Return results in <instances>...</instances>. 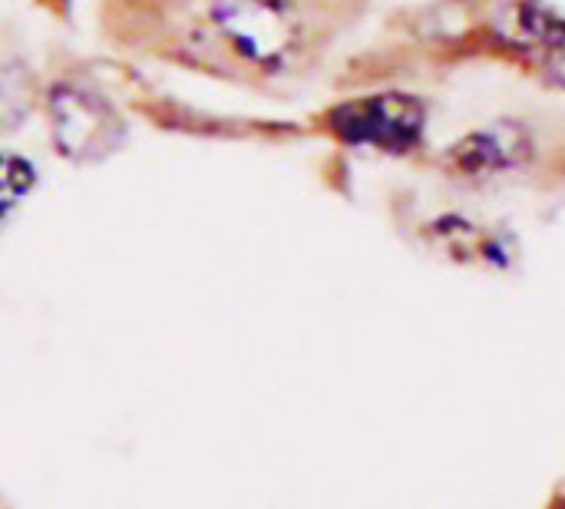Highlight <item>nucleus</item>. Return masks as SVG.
<instances>
[{"label":"nucleus","mask_w":565,"mask_h":509,"mask_svg":"<svg viewBox=\"0 0 565 509\" xmlns=\"http://www.w3.org/2000/svg\"><path fill=\"white\" fill-rule=\"evenodd\" d=\"M553 149L543 116H497L454 139L437 166L467 185H497L536 172Z\"/></svg>","instance_id":"5"},{"label":"nucleus","mask_w":565,"mask_h":509,"mask_svg":"<svg viewBox=\"0 0 565 509\" xmlns=\"http://www.w3.org/2000/svg\"><path fill=\"white\" fill-rule=\"evenodd\" d=\"M43 70L40 119L53 152L70 166H99L119 156L132 139V116L99 60L56 50Z\"/></svg>","instance_id":"2"},{"label":"nucleus","mask_w":565,"mask_h":509,"mask_svg":"<svg viewBox=\"0 0 565 509\" xmlns=\"http://www.w3.org/2000/svg\"><path fill=\"white\" fill-rule=\"evenodd\" d=\"M470 23L457 33L460 50L497 56L526 76L565 89V13L546 0H467Z\"/></svg>","instance_id":"3"},{"label":"nucleus","mask_w":565,"mask_h":509,"mask_svg":"<svg viewBox=\"0 0 565 509\" xmlns=\"http://www.w3.org/2000/svg\"><path fill=\"white\" fill-rule=\"evenodd\" d=\"M311 123L344 149L414 156L427 139L430 103L407 89H374L324 106Z\"/></svg>","instance_id":"4"},{"label":"nucleus","mask_w":565,"mask_h":509,"mask_svg":"<svg viewBox=\"0 0 565 509\" xmlns=\"http://www.w3.org/2000/svg\"><path fill=\"white\" fill-rule=\"evenodd\" d=\"M341 0H96L93 30L109 56L212 83L278 93L334 46Z\"/></svg>","instance_id":"1"},{"label":"nucleus","mask_w":565,"mask_h":509,"mask_svg":"<svg viewBox=\"0 0 565 509\" xmlns=\"http://www.w3.org/2000/svg\"><path fill=\"white\" fill-rule=\"evenodd\" d=\"M40 13H46L50 20H56L60 26H70L73 23V13H76V0H30Z\"/></svg>","instance_id":"8"},{"label":"nucleus","mask_w":565,"mask_h":509,"mask_svg":"<svg viewBox=\"0 0 565 509\" xmlns=\"http://www.w3.org/2000/svg\"><path fill=\"white\" fill-rule=\"evenodd\" d=\"M46 70L30 56L13 26H0V139L17 136L40 116Z\"/></svg>","instance_id":"6"},{"label":"nucleus","mask_w":565,"mask_h":509,"mask_svg":"<svg viewBox=\"0 0 565 509\" xmlns=\"http://www.w3.org/2000/svg\"><path fill=\"white\" fill-rule=\"evenodd\" d=\"M36 162L10 146H0V222L36 189Z\"/></svg>","instance_id":"7"}]
</instances>
